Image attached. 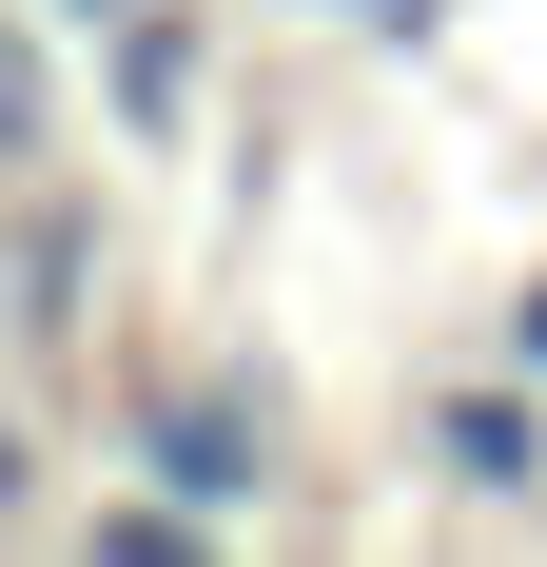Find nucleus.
<instances>
[{"label":"nucleus","instance_id":"1","mask_svg":"<svg viewBox=\"0 0 547 567\" xmlns=\"http://www.w3.org/2000/svg\"><path fill=\"white\" fill-rule=\"evenodd\" d=\"M137 470H157L196 528H235L274 489V372H176V392H137Z\"/></svg>","mask_w":547,"mask_h":567},{"label":"nucleus","instance_id":"2","mask_svg":"<svg viewBox=\"0 0 547 567\" xmlns=\"http://www.w3.org/2000/svg\"><path fill=\"white\" fill-rule=\"evenodd\" d=\"M431 470L469 489V509H528V489H547V372H508V352L450 372V392H431Z\"/></svg>","mask_w":547,"mask_h":567},{"label":"nucleus","instance_id":"3","mask_svg":"<svg viewBox=\"0 0 547 567\" xmlns=\"http://www.w3.org/2000/svg\"><path fill=\"white\" fill-rule=\"evenodd\" d=\"M99 59H117V117H137V137H176V117H196V20H176V0H117Z\"/></svg>","mask_w":547,"mask_h":567},{"label":"nucleus","instance_id":"4","mask_svg":"<svg viewBox=\"0 0 547 567\" xmlns=\"http://www.w3.org/2000/svg\"><path fill=\"white\" fill-rule=\"evenodd\" d=\"M274 20H332V40H411V59L450 40V0H274Z\"/></svg>","mask_w":547,"mask_h":567},{"label":"nucleus","instance_id":"5","mask_svg":"<svg viewBox=\"0 0 547 567\" xmlns=\"http://www.w3.org/2000/svg\"><path fill=\"white\" fill-rule=\"evenodd\" d=\"M0 157H40V59L0 40Z\"/></svg>","mask_w":547,"mask_h":567},{"label":"nucleus","instance_id":"6","mask_svg":"<svg viewBox=\"0 0 547 567\" xmlns=\"http://www.w3.org/2000/svg\"><path fill=\"white\" fill-rule=\"evenodd\" d=\"M59 20H117V0H59Z\"/></svg>","mask_w":547,"mask_h":567}]
</instances>
